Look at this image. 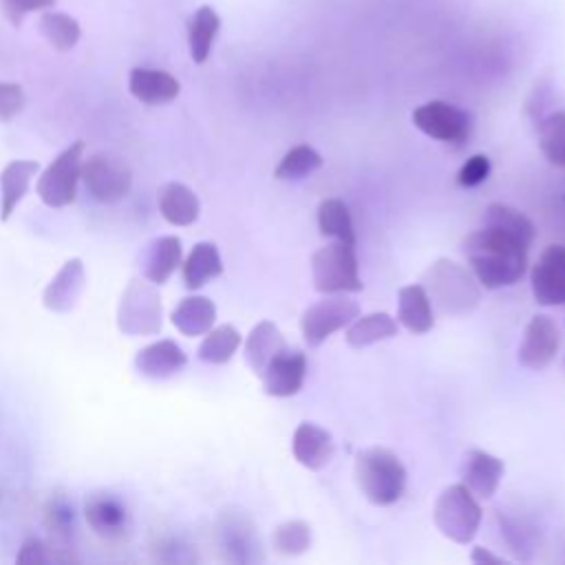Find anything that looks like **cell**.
Here are the masks:
<instances>
[{
	"label": "cell",
	"instance_id": "cell-1",
	"mask_svg": "<svg viewBox=\"0 0 565 565\" xmlns=\"http://www.w3.org/2000/svg\"><path fill=\"white\" fill-rule=\"evenodd\" d=\"M461 249L472 276L486 289L516 285L527 269V247L490 227L468 234Z\"/></svg>",
	"mask_w": 565,
	"mask_h": 565
},
{
	"label": "cell",
	"instance_id": "cell-2",
	"mask_svg": "<svg viewBox=\"0 0 565 565\" xmlns=\"http://www.w3.org/2000/svg\"><path fill=\"white\" fill-rule=\"evenodd\" d=\"M360 492L373 505H393L402 499L406 488V468L399 457L382 446L360 450L353 466Z\"/></svg>",
	"mask_w": 565,
	"mask_h": 565
},
{
	"label": "cell",
	"instance_id": "cell-3",
	"mask_svg": "<svg viewBox=\"0 0 565 565\" xmlns=\"http://www.w3.org/2000/svg\"><path fill=\"white\" fill-rule=\"evenodd\" d=\"M426 291L448 316H468L481 300L477 278L459 263L439 258L426 271Z\"/></svg>",
	"mask_w": 565,
	"mask_h": 565
},
{
	"label": "cell",
	"instance_id": "cell-4",
	"mask_svg": "<svg viewBox=\"0 0 565 565\" xmlns=\"http://www.w3.org/2000/svg\"><path fill=\"white\" fill-rule=\"evenodd\" d=\"M163 324V305L161 294L154 282L141 278H132L119 300L117 307V327L124 335H157Z\"/></svg>",
	"mask_w": 565,
	"mask_h": 565
},
{
	"label": "cell",
	"instance_id": "cell-5",
	"mask_svg": "<svg viewBox=\"0 0 565 565\" xmlns=\"http://www.w3.org/2000/svg\"><path fill=\"white\" fill-rule=\"evenodd\" d=\"M433 519L446 539L466 545L481 525V505L463 483H452L439 492Z\"/></svg>",
	"mask_w": 565,
	"mask_h": 565
},
{
	"label": "cell",
	"instance_id": "cell-6",
	"mask_svg": "<svg viewBox=\"0 0 565 565\" xmlns=\"http://www.w3.org/2000/svg\"><path fill=\"white\" fill-rule=\"evenodd\" d=\"M311 280L320 294L362 291L364 282L360 278L353 245L335 241L320 247L311 258Z\"/></svg>",
	"mask_w": 565,
	"mask_h": 565
},
{
	"label": "cell",
	"instance_id": "cell-7",
	"mask_svg": "<svg viewBox=\"0 0 565 565\" xmlns=\"http://www.w3.org/2000/svg\"><path fill=\"white\" fill-rule=\"evenodd\" d=\"M84 141L77 139L64 148L38 177L35 192L49 207H66L77 196V183L82 181Z\"/></svg>",
	"mask_w": 565,
	"mask_h": 565
},
{
	"label": "cell",
	"instance_id": "cell-8",
	"mask_svg": "<svg viewBox=\"0 0 565 565\" xmlns=\"http://www.w3.org/2000/svg\"><path fill=\"white\" fill-rule=\"evenodd\" d=\"M82 181L95 201L117 203L132 190V170L119 154L102 150L82 161Z\"/></svg>",
	"mask_w": 565,
	"mask_h": 565
},
{
	"label": "cell",
	"instance_id": "cell-9",
	"mask_svg": "<svg viewBox=\"0 0 565 565\" xmlns=\"http://www.w3.org/2000/svg\"><path fill=\"white\" fill-rule=\"evenodd\" d=\"M360 316L358 300L344 294H327V298L309 305L300 316V331L309 347H320L329 335L349 327Z\"/></svg>",
	"mask_w": 565,
	"mask_h": 565
},
{
	"label": "cell",
	"instance_id": "cell-10",
	"mask_svg": "<svg viewBox=\"0 0 565 565\" xmlns=\"http://www.w3.org/2000/svg\"><path fill=\"white\" fill-rule=\"evenodd\" d=\"M415 128L444 143H463L472 135V115L457 104L430 99L411 115Z\"/></svg>",
	"mask_w": 565,
	"mask_h": 565
},
{
	"label": "cell",
	"instance_id": "cell-11",
	"mask_svg": "<svg viewBox=\"0 0 565 565\" xmlns=\"http://www.w3.org/2000/svg\"><path fill=\"white\" fill-rule=\"evenodd\" d=\"M307 375V358L300 349L285 344L258 375L263 380V391L271 397H291L296 395Z\"/></svg>",
	"mask_w": 565,
	"mask_h": 565
},
{
	"label": "cell",
	"instance_id": "cell-12",
	"mask_svg": "<svg viewBox=\"0 0 565 565\" xmlns=\"http://www.w3.org/2000/svg\"><path fill=\"white\" fill-rule=\"evenodd\" d=\"M534 300L543 307L565 305V247L547 245L530 274Z\"/></svg>",
	"mask_w": 565,
	"mask_h": 565
},
{
	"label": "cell",
	"instance_id": "cell-13",
	"mask_svg": "<svg viewBox=\"0 0 565 565\" xmlns=\"http://www.w3.org/2000/svg\"><path fill=\"white\" fill-rule=\"evenodd\" d=\"M88 527L106 541H119L130 532V512L113 492H93L84 503Z\"/></svg>",
	"mask_w": 565,
	"mask_h": 565
},
{
	"label": "cell",
	"instance_id": "cell-14",
	"mask_svg": "<svg viewBox=\"0 0 565 565\" xmlns=\"http://www.w3.org/2000/svg\"><path fill=\"white\" fill-rule=\"evenodd\" d=\"M558 344H561V335H558L556 322L545 313H536L525 327V333L519 347V362L525 369L541 371L556 358Z\"/></svg>",
	"mask_w": 565,
	"mask_h": 565
},
{
	"label": "cell",
	"instance_id": "cell-15",
	"mask_svg": "<svg viewBox=\"0 0 565 565\" xmlns=\"http://www.w3.org/2000/svg\"><path fill=\"white\" fill-rule=\"evenodd\" d=\"M86 287V269L82 258H68L42 291V305L53 313L71 311Z\"/></svg>",
	"mask_w": 565,
	"mask_h": 565
},
{
	"label": "cell",
	"instance_id": "cell-16",
	"mask_svg": "<svg viewBox=\"0 0 565 565\" xmlns=\"http://www.w3.org/2000/svg\"><path fill=\"white\" fill-rule=\"evenodd\" d=\"M503 461L488 450L472 448L461 461V483L481 501H488L499 490L503 479Z\"/></svg>",
	"mask_w": 565,
	"mask_h": 565
},
{
	"label": "cell",
	"instance_id": "cell-17",
	"mask_svg": "<svg viewBox=\"0 0 565 565\" xmlns=\"http://www.w3.org/2000/svg\"><path fill=\"white\" fill-rule=\"evenodd\" d=\"M128 90L146 106H166L179 97L181 84L168 71L137 66L128 75Z\"/></svg>",
	"mask_w": 565,
	"mask_h": 565
},
{
	"label": "cell",
	"instance_id": "cell-18",
	"mask_svg": "<svg viewBox=\"0 0 565 565\" xmlns=\"http://www.w3.org/2000/svg\"><path fill=\"white\" fill-rule=\"evenodd\" d=\"M333 435L313 422H302L294 430L291 452L296 461L309 470L324 468L333 455Z\"/></svg>",
	"mask_w": 565,
	"mask_h": 565
},
{
	"label": "cell",
	"instance_id": "cell-19",
	"mask_svg": "<svg viewBox=\"0 0 565 565\" xmlns=\"http://www.w3.org/2000/svg\"><path fill=\"white\" fill-rule=\"evenodd\" d=\"M188 364L185 351L170 338L157 340L143 349H139L135 358V366L139 375L150 380H166L179 373Z\"/></svg>",
	"mask_w": 565,
	"mask_h": 565
},
{
	"label": "cell",
	"instance_id": "cell-20",
	"mask_svg": "<svg viewBox=\"0 0 565 565\" xmlns=\"http://www.w3.org/2000/svg\"><path fill=\"white\" fill-rule=\"evenodd\" d=\"M183 249L181 238L174 234L150 241L141 254V276L154 285L168 282V278L181 267Z\"/></svg>",
	"mask_w": 565,
	"mask_h": 565
},
{
	"label": "cell",
	"instance_id": "cell-21",
	"mask_svg": "<svg viewBox=\"0 0 565 565\" xmlns=\"http://www.w3.org/2000/svg\"><path fill=\"white\" fill-rule=\"evenodd\" d=\"M40 163L33 159H13L0 170V221L7 223L31 188Z\"/></svg>",
	"mask_w": 565,
	"mask_h": 565
},
{
	"label": "cell",
	"instance_id": "cell-22",
	"mask_svg": "<svg viewBox=\"0 0 565 565\" xmlns=\"http://www.w3.org/2000/svg\"><path fill=\"white\" fill-rule=\"evenodd\" d=\"M157 203H159L161 216L170 225H177V227L192 225L199 218V214H201L199 196L194 194L192 188H188L185 183H179V181L163 183L159 188Z\"/></svg>",
	"mask_w": 565,
	"mask_h": 565
},
{
	"label": "cell",
	"instance_id": "cell-23",
	"mask_svg": "<svg viewBox=\"0 0 565 565\" xmlns=\"http://www.w3.org/2000/svg\"><path fill=\"white\" fill-rule=\"evenodd\" d=\"M397 320L411 333H428L435 324L430 296L424 285H406L397 291Z\"/></svg>",
	"mask_w": 565,
	"mask_h": 565
},
{
	"label": "cell",
	"instance_id": "cell-24",
	"mask_svg": "<svg viewBox=\"0 0 565 565\" xmlns=\"http://www.w3.org/2000/svg\"><path fill=\"white\" fill-rule=\"evenodd\" d=\"M223 274V258L218 247L212 241H201L196 243L185 260H181V276L183 285L188 289H201L210 280L218 278Z\"/></svg>",
	"mask_w": 565,
	"mask_h": 565
},
{
	"label": "cell",
	"instance_id": "cell-25",
	"mask_svg": "<svg viewBox=\"0 0 565 565\" xmlns=\"http://www.w3.org/2000/svg\"><path fill=\"white\" fill-rule=\"evenodd\" d=\"M216 320V305L207 296H185L170 313V322L181 335H205Z\"/></svg>",
	"mask_w": 565,
	"mask_h": 565
},
{
	"label": "cell",
	"instance_id": "cell-26",
	"mask_svg": "<svg viewBox=\"0 0 565 565\" xmlns=\"http://www.w3.org/2000/svg\"><path fill=\"white\" fill-rule=\"evenodd\" d=\"M221 31V18L210 4H201L188 20V51L194 64H205Z\"/></svg>",
	"mask_w": 565,
	"mask_h": 565
},
{
	"label": "cell",
	"instance_id": "cell-27",
	"mask_svg": "<svg viewBox=\"0 0 565 565\" xmlns=\"http://www.w3.org/2000/svg\"><path fill=\"white\" fill-rule=\"evenodd\" d=\"M483 227H490L494 232H501L523 247H530L536 234L534 223L516 207L505 205V203H490L483 214Z\"/></svg>",
	"mask_w": 565,
	"mask_h": 565
},
{
	"label": "cell",
	"instance_id": "cell-28",
	"mask_svg": "<svg viewBox=\"0 0 565 565\" xmlns=\"http://www.w3.org/2000/svg\"><path fill=\"white\" fill-rule=\"evenodd\" d=\"M280 329L271 320H260L245 340V360L256 375L263 373L267 362L285 347Z\"/></svg>",
	"mask_w": 565,
	"mask_h": 565
},
{
	"label": "cell",
	"instance_id": "cell-29",
	"mask_svg": "<svg viewBox=\"0 0 565 565\" xmlns=\"http://www.w3.org/2000/svg\"><path fill=\"white\" fill-rule=\"evenodd\" d=\"M397 335V320L391 318L386 311H373L366 316H358L344 333V340L353 349H362L382 340Z\"/></svg>",
	"mask_w": 565,
	"mask_h": 565
},
{
	"label": "cell",
	"instance_id": "cell-30",
	"mask_svg": "<svg viewBox=\"0 0 565 565\" xmlns=\"http://www.w3.org/2000/svg\"><path fill=\"white\" fill-rule=\"evenodd\" d=\"M218 534H221V545L227 552V558L245 563L252 561V550H254V525L249 519L243 514L227 512L218 521Z\"/></svg>",
	"mask_w": 565,
	"mask_h": 565
},
{
	"label": "cell",
	"instance_id": "cell-31",
	"mask_svg": "<svg viewBox=\"0 0 565 565\" xmlns=\"http://www.w3.org/2000/svg\"><path fill=\"white\" fill-rule=\"evenodd\" d=\"M38 29H40L42 38H44L57 53H68L71 49L77 46V42H79V38H82V26H79L77 18H73L71 13H64V11L44 9V11L40 13Z\"/></svg>",
	"mask_w": 565,
	"mask_h": 565
},
{
	"label": "cell",
	"instance_id": "cell-32",
	"mask_svg": "<svg viewBox=\"0 0 565 565\" xmlns=\"http://www.w3.org/2000/svg\"><path fill=\"white\" fill-rule=\"evenodd\" d=\"M318 227L322 236H331L335 241L355 245V230L353 218L344 201L340 199H324L318 205Z\"/></svg>",
	"mask_w": 565,
	"mask_h": 565
},
{
	"label": "cell",
	"instance_id": "cell-33",
	"mask_svg": "<svg viewBox=\"0 0 565 565\" xmlns=\"http://www.w3.org/2000/svg\"><path fill=\"white\" fill-rule=\"evenodd\" d=\"M238 347H241L238 329L232 324H218L205 333L203 342L196 349V355L201 362H207V364H225L234 358Z\"/></svg>",
	"mask_w": 565,
	"mask_h": 565
},
{
	"label": "cell",
	"instance_id": "cell-34",
	"mask_svg": "<svg viewBox=\"0 0 565 565\" xmlns=\"http://www.w3.org/2000/svg\"><path fill=\"white\" fill-rule=\"evenodd\" d=\"M44 527L60 545H68L75 534V508L64 494H53L44 505Z\"/></svg>",
	"mask_w": 565,
	"mask_h": 565
},
{
	"label": "cell",
	"instance_id": "cell-35",
	"mask_svg": "<svg viewBox=\"0 0 565 565\" xmlns=\"http://www.w3.org/2000/svg\"><path fill=\"white\" fill-rule=\"evenodd\" d=\"M539 146L552 166L565 168V110L552 113L539 124Z\"/></svg>",
	"mask_w": 565,
	"mask_h": 565
},
{
	"label": "cell",
	"instance_id": "cell-36",
	"mask_svg": "<svg viewBox=\"0 0 565 565\" xmlns=\"http://www.w3.org/2000/svg\"><path fill=\"white\" fill-rule=\"evenodd\" d=\"M318 168H322L320 152L307 143H300L285 152V157L280 159V163L274 170V177L280 181H291V179H302V177L316 172Z\"/></svg>",
	"mask_w": 565,
	"mask_h": 565
},
{
	"label": "cell",
	"instance_id": "cell-37",
	"mask_svg": "<svg viewBox=\"0 0 565 565\" xmlns=\"http://www.w3.org/2000/svg\"><path fill=\"white\" fill-rule=\"evenodd\" d=\"M274 547L282 556H298L311 547V527L305 521H285L274 530Z\"/></svg>",
	"mask_w": 565,
	"mask_h": 565
},
{
	"label": "cell",
	"instance_id": "cell-38",
	"mask_svg": "<svg viewBox=\"0 0 565 565\" xmlns=\"http://www.w3.org/2000/svg\"><path fill=\"white\" fill-rule=\"evenodd\" d=\"M55 2L57 0H0V11L11 26L20 29L29 13L51 9Z\"/></svg>",
	"mask_w": 565,
	"mask_h": 565
},
{
	"label": "cell",
	"instance_id": "cell-39",
	"mask_svg": "<svg viewBox=\"0 0 565 565\" xmlns=\"http://www.w3.org/2000/svg\"><path fill=\"white\" fill-rule=\"evenodd\" d=\"M26 93L18 82H0V121H11L22 113Z\"/></svg>",
	"mask_w": 565,
	"mask_h": 565
},
{
	"label": "cell",
	"instance_id": "cell-40",
	"mask_svg": "<svg viewBox=\"0 0 565 565\" xmlns=\"http://www.w3.org/2000/svg\"><path fill=\"white\" fill-rule=\"evenodd\" d=\"M490 174V159L488 154H472L466 159V163L459 168L457 172V183L463 188H475L479 183H483Z\"/></svg>",
	"mask_w": 565,
	"mask_h": 565
},
{
	"label": "cell",
	"instance_id": "cell-41",
	"mask_svg": "<svg viewBox=\"0 0 565 565\" xmlns=\"http://www.w3.org/2000/svg\"><path fill=\"white\" fill-rule=\"evenodd\" d=\"M15 561L22 563V565H46V563H53V547H49L46 543H42L35 536H31V539H26L22 543Z\"/></svg>",
	"mask_w": 565,
	"mask_h": 565
},
{
	"label": "cell",
	"instance_id": "cell-42",
	"mask_svg": "<svg viewBox=\"0 0 565 565\" xmlns=\"http://www.w3.org/2000/svg\"><path fill=\"white\" fill-rule=\"evenodd\" d=\"M470 558H472V563H501V561H503V558L494 556L490 550H486V547H481V545H477V547L472 550Z\"/></svg>",
	"mask_w": 565,
	"mask_h": 565
}]
</instances>
